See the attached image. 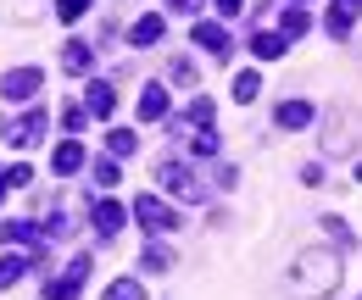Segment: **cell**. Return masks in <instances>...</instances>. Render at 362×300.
Listing matches in <instances>:
<instances>
[{
	"label": "cell",
	"mask_w": 362,
	"mask_h": 300,
	"mask_svg": "<svg viewBox=\"0 0 362 300\" xmlns=\"http://www.w3.org/2000/svg\"><path fill=\"white\" fill-rule=\"evenodd\" d=\"M168 78H173V84H184V89H189V84H195V67H189V61H173V73H168Z\"/></svg>",
	"instance_id": "f1b7e54d"
},
{
	"label": "cell",
	"mask_w": 362,
	"mask_h": 300,
	"mask_svg": "<svg viewBox=\"0 0 362 300\" xmlns=\"http://www.w3.org/2000/svg\"><path fill=\"white\" fill-rule=\"evenodd\" d=\"M156 40H162V17H139L129 28V44H156Z\"/></svg>",
	"instance_id": "e0dca14e"
},
{
	"label": "cell",
	"mask_w": 362,
	"mask_h": 300,
	"mask_svg": "<svg viewBox=\"0 0 362 300\" xmlns=\"http://www.w3.org/2000/svg\"><path fill=\"white\" fill-rule=\"evenodd\" d=\"M257 95H262V78H257V73H240V78H234V100H240V106L257 100Z\"/></svg>",
	"instance_id": "44dd1931"
},
{
	"label": "cell",
	"mask_w": 362,
	"mask_h": 300,
	"mask_svg": "<svg viewBox=\"0 0 362 300\" xmlns=\"http://www.w3.org/2000/svg\"><path fill=\"white\" fill-rule=\"evenodd\" d=\"M106 300H145V284H134V278H117V284L106 289Z\"/></svg>",
	"instance_id": "603a6c76"
},
{
	"label": "cell",
	"mask_w": 362,
	"mask_h": 300,
	"mask_svg": "<svg viewBox=\"0 0 362 300\" xmlns=\"http://www.w3.org/2000/svg\"><path fill=\"white\" fill-rule=\"evenodd\" d=\"M307 28H313V17H307L301 6H290V11H284V40H301Z\"/></svg>",
	"instance_id": "ffe728a7"
},
{
	"label": "cell",
	"mask_w": 362,
	"mask_h": 300,
	"mask_svg": "<svg viewBox=\"0 0 362 300\" xmlns=\"http://www.w3.org/2000/svg\"><path fill=\"white\" fill-rule=\"evenodd\" d=\"M90 222H95V234H100V239H117V234H123V206H117V200H95V206H90Z\"/></svg>",
	"instance_id": "52a82bcc"
},
{
	"label": "cell",
	"mask_w": 362,
	"mask_h": 300,
	"mask_svg": "<svg viewBox=\"0 0 362 300\" xmlns=\"http://www.w3.org/2000/svg\"><path fill=\"white\" fill-rule=\"evenodd\" d=\"M168 6H173V11H184V17H195V11H201V0H168Z\"/></svg>",
	"instance_id": "4dcf8cb0"
},
{
	"label": "cell",
	"mask_w": 362,
	"mask_h": 300,
	"mask_svg": "<svg viewBox=\"0 0 362 300\" xmlns=\"http://www.w3.org/2000/svg\"><path fill=\"white\" fill-rule=\"evenodd\" d=\"M162 184H168V195H179V200H206V184L195 178L189 167H179V162H162Z\"/></svg>",
	"instance_id": "3957f363"
},
{
	"label": "cell",
	"mask_w": 362,
	"mask_h": 300,
	"mask_svg": "<svg viewBox=\"0 0 362 300\" xmlns=\"http://www.w3.org/2000/svg\"><path fill=\"white\" fill-rule=\"evenodd\" d=\"M323 234H334V239H340V245H346V239H351V228H346V222H340V217H329V222H323Z\"/></svg>",
	"instance_id": "f546056e"
},
{
	"label": "cell",
	"mask_w": 362,
	"mask_h": 300,
	"mask_svg": "<svg viewBox=\"0 0 362 300\" xmlns=\"http://www.w3.org/2000/svg\"><path fill=\"white\" fill-rule=\"evenodd\" d=\"M84 106H90V117H112V112H117V89L106 84V78H95V84L84 89Z\"/></svg>",
	"instance_id": "30bf717a"
},
{
	"label": "cell",
	"mask_w": 362,
	"mask_h": 300,
	"mask_svg": "<svg viewBox=\"0 0 362 300\" xmlns=\"http://www.w3.org/2000/svg\"><path fill=\"white\" fill-rule=\"evenodd\" d=\"M50 167L62 172V178H67V172H78V167H84V145H78V139H62V145H56V156H50Z\"/></svg>",
	"instance_id": "4fadbf2b"
},
{
	"label": "cell",
	"mask_w": 362,
	"mask_h": 300,
	"mask_svg": "<svg viewBox=\"0 0 362 300\" xmlns=\"http://www.w3.org/2000/svg\"><path fill=\"white\" fill-rule=\"evenodd\" d=\"M240 6H245V0H218V11H223V17H240Z\"/></svg>",
	"instance_id": "1f68e13d"
},
{
	"label": "cell",
	"mask_w": 362,
	"mask_h": 300,
	"mask_svg": "<svg viewBox=\"0 0 362 300\" xmlns=\"http://www.w3.org/2000/svg\"><path fill=\"white\" fill-rule=\"evenodd\" d=\"M195 44H201V50H212V56H223V61H228V50H234V34H228L223 23H195Z\"/></svg>",
	"instance_id": "ba28073f"
},
{
	"label": "cell",
	"mask_w": 362,
	"mask_h": 300,
	"mask_svg": "<svg viewBox=\"0 0 362 300\" xmlns=\"http://www.w3.org/2000/svg\"><path fill=\"white\" fill-rule=\"evenodd\" d=\"M357 11H362V0H329V34H334V40H346V34H351V23H357Z\"/></svg>",
	"instance_id": "8fae6325"
},
{
	"label": "cell",
	"mask_w": 362,
	"mask_h": 300,
	"mask_svg": "<svg viewBox=\"0 0 362 300\" xmlns=\"http://www.w3.org/2000/svg\"><path fill=\"white\" fill-rule=\"evenodd\" d=\"M40 84H45V67H11V73L0 78V95H6V100H28Z\"/></svg>",
	"instance_id": "8992f818"
},
{
	"label": "cell",
	"mask_w": 362,
	"mask_h": 300,
	"mask_svg": "<svg viewBox=\"0 0 362 300\" xmlns=\"http://www.w3.org/2000/svg\"><path fill=\"white\" fill-rule=\"evenodd\" d=\"M62 123H67L73 133H78V128H90V106H67V112H62Z\"/></svg>",
	"instance_id": "484cf974"
},
{
	"label": "cell",
	"mask_w": 362,
	"mask_h": 300,
	"mask_svg": "<svg viewBox=\"0 0 362 300\" xmlns=\"http://www.w3.org/2000/svg\"><path fill=\"white\" fill-rule=\"evenodd\" d=\"M162 117H168V89L145 84L139 89V123H162Z\"/></svg>",
	"instance_id": "7c38bea8"
},
{
	"label": "cell",
	"mask_w": 362,
	"mask_h": 300,
	"mask_svg": "<svg viewBox=\"0 0 362 300\" xmlns=\"http://www.w3.org/2000/svg\"><path fill=\"white\" fill-rule=\"evenodd\" d=\"M284 34H268V28H262V34H251V56H257V61H279V56H284Z\"/></svg>",
	"instance_id": "9a60e30c"
},
{
	"label": "cell",
	"mask_w": 362,
	"mask_h": 300,
	"mask_svg": "<svg viewBox=\"0 0 362 300\" xmlns=\"http://www.w3.org/2000/svg\"><path fill=\"white\" fill-rule=\"evenodd\" d=\"M45 123H50V112H45V106H34L28 117H17V123H6V145H11V150H28V145H34L40 133H45Z\"/></svg>",
	"instance_id": "277c9868"
},
{
	"label": "cell",
	"mask_w": 362,
	"mask_h": 300,
	"mask_svg": "<svg viewBox=\"0 0 362 300\" xmlns=\"http://www.w3.org/2000/svg\"><path fill=\"white\" fill-rule=\"evenodd\" d=\"M168 261H173V251H168V245H151V251L139 256V272H162Z\"/></svg>",
	"instance_id": "7402d4cb"
},
{
	"label": "cell",
	"mask_w": 362,
	"mask_h": 300,
	"mask_svg": "<svg viewBox=\"0 0 362 300\" xmlns=\"http://www.w3.org/2000/svg\"><path fill=\"white\" fill-rule=\"evenodd\" d=\"M62 67H67V73H90V67H95V50L84 40H73L67 50H62Z\"/></svg>",
	"instance_id": "2e32d148"
},
{
	"label": "cell",
	"mask_w": 362,
	"mask_h": 300,
	"mask_svg": "<svg viewBox=\"0 0 362 300\" xmlns=\"http://www.w3.org/2000/svg\"><path fill=\"white\" fill-rule=\"evenodd\" d=\"M273 117H279V128H307V123H313L317 112L307 106V100H284V106H279Z\"/></svg>",
	"instance_id": "5bb4252c"
},
{
	"label": "cell",
	"mask_w": 362,
	"mask_h": 300,
	"mask_svg": "<svg viewBox=\"0 0 362 300\" xmlns=\"http://www.w3.org/2000/svg\"><path fill=\"white\" fill-rule=\"evenodd\" d=\"M134 217L145 222V228H151V234H173V228L184 222V217H179V212H168L156 195H139V200H134Z\"/></svg>",
	"instance_id": "5b68a950"
},
{
	"label": "cell",
	"mask_w": 362,
	"mask_h": 300,
	"mask_svg": "<svg viewBox=\"0 0 362 300\" xmlns=\"http://www.w3.org/2000/svg\"><path fill=\"white\" fill-rule=\"evenodd\" d=\"M95 184L112 189V184H117V162H95Z\"/></svg>",
	"instance_id": "4316f807"
},
{
	"label": "cell",
	"mask_w": 362,
	"mask_h": 300,
	"mask_svg": "<svg viewBox=\"0 0 362 300\" xmlns=\"http://www.w3.org/2000/svg\"><path fill=\"white\" fill-rule=\"evenodd\" d=\"M6 189H11V178H6V167H0V200H6Z\"/></svg>",
	"instance_id": "d6a6232c"
},
{
	"label": "cell",
	"mask_w": 362,
	"mask_h": 300,
	"mask_svg": "<svg viewBox=\"0 0 362 300\" xmlns=\"http://www.w3.org/2000/svg\"><path fill=\"white\" fill-rule=\"evenodd\" d=\"M90 267H95L90 256H73V261H67V272H62V278H50V284H45V300H78V289H84V278H90Z\"/></svg>",
	"instance_id": "7a4b0ae2"
},
{
	"label": "cell",
	"mask_w": 362,
	"mask_h": 300,
	"mask_svg": "<svg viewBox=\"0 0 362 300\" xmlns=\"http://www.w3.org/2000/svg\"><path fill=\"white\" fill-rule=\"evenodd\" d=\"M23 272H28V256H0V295H6Z\"/></svg>",
	"instance_id": "ac0fdd59"
},
{
	"label": "cell",
	"mask_w": 362,
	"mask_h": 300,
	"mask_svg": "<svg viewBox=\"0 0 362 300\" xmlns=\"http://www.w3.org/2000/svg\"><path fill=\"white\" fill-rule=\"evenodd\" d=\"M6 178H11V189H23V184L34 178V167H28V162H11V167H6Z\"/></svg>",
	"instance_id": "83f0119b"
},
{
	"label": "cell",
	"mask_w": 362,
	"mask_h": 300,
	"mask_svg": "<svg viewBox=\"0 0 362 300\" xmlns=\"http://www.w3.org/2000/svg\"><path fill=\"white\" fill-rule=\"evenodd\" d=\"M40 239H45V228H40V222H23V217L0 222V245H40Z\"/></svg>",
	"instance_id": "9c48e42d"
},
{
	"label": "cell",
	"mask_w": 362,
	"mask_h": 300,
	"mask_svg": "<svg viewBox=\"0 0 362 300\" xmlns=\"http://www.w3.org/2000/svg\"><path fill=\"white\" fill-rule=\"evenodd\" d=\"M189 150L195 156H218V133L206 128V133H189Z\"/></svg>",
	"instance_id": "d4e9b609"
},
{
	"label": "cell",
	"mask_w": 362,
	"mask_h": 300,
	"mask_svg": "<svg viewBox=\"0 0 362 300\" xmlns=\"http://www.w3.org/2000/svg\"><path fill=\"white\" fill-rule=\"evenodd\" d=\"M134 145H139V139H134L129 128H112V133H106V150H112V162H117V156H134Z\"/></svg>",
	"instance_id": "d6986e66"
},
{
	"label": "cell",
	"mask_w": 362,
	"mask_h": 300,
	"mask_svg": "<svg viewBox=\"0 0 362 300\" xmlns=\"http://www.w3.org/2000/svg\"><path fill=\"white\" fill-rule=\"evenodd\" d=\"M84 11H90V0H56V17H62V23H78Z\"/></svg>",
	"instance_id": "cb8c5ba5"
},
{
	"label": "cell",
	"mask_w": 362,
	"mask_h": 300,
	"mask_svg": "<svg viewBox=\"0 0 362 300\" xmlns=\"http://www.w3.org/2000/svg\"><path fill=\"white\" fill-rule=\"evenodd\" d=\"M340 284V256L334 251H301L290 267V289L296 295H334Z\"/></svg>",
	"instance_id": "6da1fadb"
}]
</instances>
